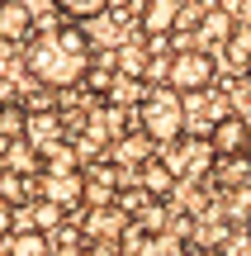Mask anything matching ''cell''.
<instances>
[{"label":"cell","instance_id":"1","mask_svg":"<svg viewBox=\"0 0 251 256\" xmlns=\"http://www.w3.org/2000/svg\"><path fill=\"white\" fill-rule=\"evenodd\" d=\"M24 66L38 86H52V90H71L90 76L95 66V48L90 34L81 24H57L47 34H38L33 43L24 48Z\"/></svg>","mask_w":251,"mask_h":256},{"label":"cell","instance_id":"2","mask_svg":"<svg viewBox=\"0 0 251 256\" xmlns=\"http://www.w3.org/2000/svg\"><path fill=\"white\" fill-rule=\"evenodd\" d=\"M138 128L152 142H180L185 138V104H180V95L171 86L147 90V100L138 104Z\"/></svg>","mask_w":251,"mask_h":256},{"label":"cell","instance_id":"3","mask_svg":"<svg viewBox=\"0 0 251 256\" xmlns=\"http://www.w3.org/2000/svg\"><path fill=\"white\" fill-rule=\"evenodd\" d=\"M218 76V62L204 52V48H180V52H171V76L166 86L176 95H195V90H209Z\"/></svg>","mask_w":251,"mask_h":256},{"label":"cell","instance_id":"4","mask_svg":"<svg viewBox=\"0 0 251 256\" xmlns=\"http://www.w3.org/2000/svg\"><path fill=\"white\" fill-rule=\"evenodd\" d=\"M43 200L47 204H57V209H81L85 204V171L81 166H57V162H47V171H43Z\"/></svg>","mask_w":251,"mask_h":256},{"label":"cell","instance_id":"5","mask_svg":"<svg viewBox=\"0 0 251 256\" xmlns=\"http://www.w3.org/2000/svg\"><path fill=\"white\" fill-rule=\"evenodd\" d=\"M209 142H214L218 156H247L251 152V119H247V114H237V110L218 114L214 128H209Z\"/></svg>","mask_w":251,"mask_h":256},{"label":"cell","instance_id":"6","mask_svg":"<svg viewBox=\"0 0 251 256\" xmlns=\"http://www.w3.org/2000/svg\"><path fill=\"white\" fill-rule=\"evenodd\" d=\"M24 142L33 147L38 156H57L66 147V124L57 110H33L28 114V128H24Z\"/></svg>","mask_w":251,"mask_h":256},{"label":"cell","instance_id":"7","mask_svg":"<svg viewBox=\"0 0 251 256\" xmlns=\"http://www.w3.org/2000/svg\"><path fill=\"white\" fill-rule=\"evenodd\" d=\"M180 0H142L138 5V28L147 43H166L171 34L180 28Z\"/></svg>","mask_w":251,"mask_h":256},{"label":"cell","instance_id":"8","mask_svg":"<svg viewBox=\"0 0 251 256\" xmlns=\"http://www.w3.org/2000/svg\"><path fill=\"white\" fill-rule=\"evenodd\" d=\"M128 214L119 209V204H100V209H90L85 214V238H100V242H114V238H128Z\"/></svg>","mask_w":251,"mask_h":256},{"label":"cell","instance_id":"9","mask_svg":"<svg viewBox=\"0 0 251 256\" xmlns=\"http://www.w3.org/2000/svg\"><path fill=\"white\" fill-rule=\"evenodd\" d=\"M209 156H218L214 142H209V133L204 138H180L176 152H171V171H176V176H204Z\"/></svg>","mask_w":251,"mask_h":256},{"label":"cell","instance_id":"10","mask_svg":"<svg viewBox=\"0 0 251 256\" xmlns=\"http://www.w3.org/2000/svg\"><path fill=\"white\" fill-rule=\"evenodd\" d=\"M0 38L5 43H33V10L24 0H0Z\"/></svg>","mask_w":251,"mask_h":256},{"label":"cell","instance_id":"11","mask_svg":"<svg viewBox=\"0 0 251 256\" xmlns=\"http://www.w3.org/2000/svg\"><path fill=\"white\" fill-rule=\"evenodd\" d=\"M152 152H157V142H152L147 133H123L114 138V166H123V171H142V166L152 162Z\"/></svg>","mask_w":251,"mask_h":256},{"label":"cell","instance_id":"12","mask_svg":"<svg viewBox=\"0 0 251 256\" xmlns=\"http://www.w3.org/2000/svg\"><path fill=\"white\" fill-rule=\"evenodd\" d=\"M104 104H119V110H138L142 100H147V81H138V76H123L114 72L109 81H104Z\"/></svg>","mask_w":251,"mask_h":256},{"label":"cell","instance_id":"13","mask_svg":"<svg viewBox=\"0 0 251 256\" xmlns=\"http://www.w3.org/2000/svg\"><path fill=\"white\" fill-rule=\"evenodd\" d=\"M119 200V176L104 166V171H85V204L100 209V204H114Z\"/></svg>","mask_w":251,"mask_h":256},{"label":"cell","instance_id":"14","mask_svg":"<svg viewBox=\"0 0 251 256\" xmlns=\"http://www.w3.org/2000/svg\"><path fill=\"white\" fill-rule=\"evenodd\" d=\"M138 176H142V190H147L152 200H166V194L176 190V180H180V176L171 171V162H147Z\"/></svg>","mask_w":251,"mask_h":256},{"label":"cell","instance_id":"15","mask_svg":"<svg viewBox=\"0 0 251 256\" xmlns=\"http://www.w3.org/2000/svg\"><path fill=\"white\" fill-rule=\"evenodd\" d=\"M147 66H152V48H147V43H123V48H119V72H123V76L147 81Z\"/></svg>","mask_w":251,"mask_h":256},{"label":"cell","instance_id":"16","mask_svg":"<svg viewBox=\"0 0 251 256\" xmlns=\"http://www.w3.org/2000/svg\"><path fill=\"white\" fill-rule=\"evenodd\" d=\"M52 5L66 14V24H90L109 10V0H52Z\"/></svg>","mask_w":251,"mask_h":256},{"label":"cell","instance_id":"17","mask_svg":"<svg viewBox=\"0 0 251 256\" xmlns=\"http://www.w3.org/2000/svg\"><path fill=\"white\" fill-rule=\"evenodd\" d=\"M199 34L214 38V43H233L237 24H233V14H228V10H204V19H199Z\"/></svg>","mask_w":251,"mask_h":256},{"label":"cell","instance_id":"18","mask_svg":"<svg viewBox=\"0 0 251 256\" xmlns=\"http://www.w3.org/2000/svg\"><path fill=\"white\" fill-rule=\"evenodd\" d=\"M9 256H52V242H47V232L24 228V232L9 238Z\"/></svg>","mask_w":251,"mask_h":256},{"label":"cell","instance_id":"19","mask_svg":"<svg viewBox=\"0 0 251 256\" xmlns=\"http://www.w3.org/2000/svg\"><path fill=\"white\" fill-rule=\"evenodd\" d=\"M38 162H43V156H38L33 147L24 142V138L5 147V171H19V176H33V171H38Z\"/></svg>","mask_w":251,"mask_h":256},{"label":"cell","instance_id":"20","mask_svg":"<svg viewBox=\"0 0 251 256\" xmlns=\"http://www.w3.org/2000/svg\"><path fill=\"white\" fill-rule=\"evenodd\" d=\"M24 128H28V110L24 104H5V110H0V138H5V142H19Z\"/></svg>","mask_w":251,"mask_h":256},{"label":"cell","instance_id":"21","mask_svg":"<svg viewBox=\"0 0 251 256\" xmlns=\"http://www.w3.org/2000/svg\"><path fill=\"white\" fill-rule=\"evenodd\" d=\"M251 180V166L247 156H223V171H218V185H228V190H242Z\"/></svg>","mask_w":251,"mask_h":256},{"label":"cell","instance_id":"22","mask_svg":"<svg viewBox=\"0 0 251 256\" xmlns=\"http://www.w3.org/2000/svg\"><path fill=\"white\" fill-rule=\"evenodd\" d=\"M62 214H66V209H57V204L38 200V204H33V232H47V228H57V223H62Z\"/></svg>","mask_w":251,"mask_h":256},{"label":"cell","instance_id":"23","mask_svg":"<svg viewBox=\"0 0 251 256\" xmlns=\"http://www.w3.org/2000/svg\"><path fill=\"white\" fill-rule=\"evenodd\" d=\"M19 190H28V185H24V176H19V171H5V176H0V200H5V204L14 200Z\"/></svg>","mask_w":251,"mask_h":256},{"label":"cell","instance_id":"24","mask_svg":"<svg viewBox=\"0 0 251 256\" xmlns=\"http://www.w3.org/2000/svg\"><path fill=\"white\" fill-rule=\"evenodd\" d=\"M9 232H14V204L0 200V238H9Z\"/></svg>","mask_w":251,"mask_h":256},{"label":"cell","instance_id":"25","mask_svg":"<svg viewBox=\"0 0 251 256\" xmlns=\"http://www.w3.org/2000/svg\"><path fill=\"white\" fill-rule=\"evenodd\" d=\"M76 256H109V247H100V242H85V247L76 252Z\"/></svg>","mask_w":251,"mask_h":256},{"label":"cell","instance_id":"26","mask_svg":"<svg viewBox=\"0 0 251 256\" xmlns=\"http://www.w3.org/2000/svg\"><path fill=\"white\" fill-rule=\"evenodd\" d=\"M190 256H223V252H218V247H209V252H199V247H195V252H190Z\"/></svg>","mask_w":251,"mask_h":256},{"label":"cell","instance_id":"27","mask_svg":"<svg viewBox=\"0 0 251 256\" xmlns=\"http://www.w3.org/2000/svg\"><path fill=\"white\" fill-rule=\"evenodd\" d=\"M247 81H251V62H247Z\"/></svg>","mask_w":251,"mask_h":256}]
</instances>
